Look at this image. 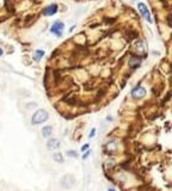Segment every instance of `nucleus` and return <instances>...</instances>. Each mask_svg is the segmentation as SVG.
Here are the masks:
<instances>
[{"label":"nucleus","instance_id":"obj_1","mask_svg":"<svg viewBox=\"0 0 172 191\" xmlns=\"http://www.w3.org/2000/svg\"><path fill=\"white\" fill-rule=\"evenodd\" d=\"M48 118H49L48 111L44 110V109H40L34 113V116L31 118V122H32V124H41V123L46 122Z\"/></svg>","mask_w":172,"mask_h":191},{"label":"nucleus","instance_id":"obj_2","mask_svg":"<svg viewBox=\"0 0 172 191\" xmlns=\"http://www.w3.org/2000/svg\"><path fill=\"white\" fill-rule=\"evenodd\" d=\"M138 8H139V11H140V13L142 14V17L147 20V22H152V17H151V13H150V10H148V7L144 4V2H139L138 4Z\"/></svg>","mask_w":172,"mask_h":191},{"label":"nucleus","instance_id":"obj_3","mask_svg":"<svg viewBox=\"0 0 172 191\" xmlns=\"http://www.w3.org/2000/svg\"><path fill=\"white\" fill-rule=\"evenodd\" d=\"M64 28H65V24L62 23V22H55L53 25H52V29H50V31H52V34H54L55 36H58V37H60L61 35H62V31H64Z\"/></svg>","mask_w":172,"mask_h":191},{"label":"nucleus","instance_id":"obj_4","mask_svg":"<svg viewBox=\"0 0 172 191\" xmlns=\"http://www.w3.org/2000/svg\"><path fill=\"white\" fill-rule=\"evenodd\" d=\"M132 96H133V98H135V99H140V98H142V97L146 96V90H145L142 86H138V87H135V89L132 91Z\"/></svg>","mask_w":172,"mask_h":191},{"label":"nucleus","instance_id":"obj_5","mask_svg":"<svg viewBox=\"0 0 172 191\" xmlns=\"http://www.w3.org/2000/svg\"><path fill=\"white\" fill-rule=\"evenodd\" d=\"M56 12H58V5L56 4H50L43 10V14L44 16H53Z\"/></svg>","mask_w":172,"mask_h":191},{"label":"nucleus","instance_id":"obj_6","mask_svg":"<svg viewBox=\"0 0 172 191\" xmlns=\"http://www.w3.org/2000/svg\"><path fill=\"white\" fill-rule=\"evenodd\" d=\"M47 147L48 149L50 151H54V149H58L60 147V141L58 139H50L48 142H47Z\"/></svg>","mask_w":172,"mask_h":191},{"label":"nucleus","instance_id":"obj_7","mask_svg":"<svg viewBox=\"0 0 172 191\" xmlns=\"http://www.w3.org/2000/svg\"><path fill=\"white\" fill-rule=\"evenodd\" d=\"M52 133H53V128H52L50 125H46V127L42 129V135H43V137H49V136L52 135Z\"/></svg>","mask_w":172,"mask_h":191},{"label":"nucleus","instance_id":"obj_8","mask_svg":"<svg viewBox=\"0 0 172 191\" xmlns=\"http://www.w3.org/2000/svg\"><path fill=\"white\" fill-rule=\"evenodd\" d=\"M140 62H141V59H140V57L133 56V57L130 59V61H129V65H130L132 67H138V66L140 65Z\"/></svg>","mask_w":172,"mask_h":191},{"label":"nucleus","instance_id":"obj_9","mask_svg":"<svg viewBox=\"0 0 172 191\" xmlns=\"http://www.w3.org/2000/svg\"><path fill=\"white\" fill-rule=\"evenodd\" d=\"M53 158H54V160H55L56 163H59V164L64 163V157H62V154H61V153H55Z\"/></svg>","mask_w":172,"mask_h":191},{"label":"nucleus","instance_id":"obj_10","mask_svg":"<svg viewBox=\"0 0 172 191\" xmlns=\"http://www.w3.org/2000/svg\"><path fill=\"white\" fill-rule=\"evenodd\" d=\"M43 55H44V51H42V50H36V51H35V60H36V61H40Z\"/></svg>","mask_w":172,"mask_h":191},{"label":"nucleus","instance_id":"obj_11","mask_svg":"<svg viewBox=\"0 0 172 191\" xmlns=\"http://www.w3.org/2000/svg\"><path fill=\"white\" fill-rule=\"evenodd\" d=\"M68 155H70V157H74V158L78 157V154H77L74 151H70V152H68Z\"/></svg>","mask_w":172,"mask_h":191},{"label":"nucleus","instance_id":"obj_12","mask_svg":"<svg viewBox=\"0 0 172 191\" xmlns=\"http://www.w3.org/2000/svg\"><path fill=\"white\" fill-rule=\"evenodd\" d=\"M94 133H96V129H92V130H91V134H90V137H93V136H94Z\"/></svg>","mask_w":172,"mask_h":191},{"label":"nucleus","instance_id":"obj_13","mask_svg":"<svg viewBox=\"0 0 172 191\" xmlns=\"http://www.w3.org/2000/svg\"><path fill=\"white\" fill-rule=\"evenodd\" d=\"M88 155H90V151H87V152H86L85 154H84V155H83V159H86V158H87V157H88Z\"/></svg>","mask_w":172,"mask_h":191},{"label":"nucleus","instance_id":"obj_14","mask_svg":"<svg viewBox=\"0 0 172 191\" xmlns=\"http://www.w3.org/2000/svg\"><path fill=\"white\" fill-rule=\"evenodd\" d=\"M87 148H88V145H85V146H83V147H82V151H86Z\"/></svg>","mask_w":172,"mask_h":191},{"label":"nucleus","instance_id":"obj_15","mask_svg":"<svg viewBox=\"0 0 172 191\" xmlns=\"http://www.w3.org/2000/svg\"><path fill=\"white\" fill-rule=\"evenodd\" d=\"M1 55H2V49L0 48V56H1Z\"/></svg>","mask_w":172,"mask_h":191}]
</instances>
